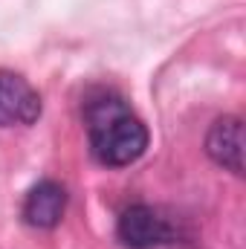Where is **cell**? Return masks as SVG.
I'll return each mask as SVG.
<instances>
[{
    "label": "cell",
    "mask_w": 246,
    "mask_h": 249,
    "mask_svg": "<svg viewBox=\"0 0 246 249\" xmlns=\"http://www.w3.org/2000/svg\"><path fill=\"white\" fill-rule=\"evenodd\" d=\"M84 122L90 151L99 165L124 168L148 151V127L127 107L119 93L99 90L84 102Z\"/></svg>",
    "instance_id": "obj_1"
},
{
    "label": "cell",
    "mask_w": 246,
    "mask_h": 249,
    "mask_svg": "<svg viewBox=\"0 0 246 249\" xmlns=\"http://www.w3.org/2000/svg\"><path fill=\"white\" fill-rule=\"evenodd\" d=\"M116 235L130 249H154L174 241V226L168 223V217L159 214V209L136 203V206H127L119 214Z\"/></svg>",
    "instance_id": "obj_2"
},
{
    "label": "cell",
    "mask_w": 246,
    "mask_h": 249,
    "mask_svg": "<svg viewBox=\"0 0 246 249\" xmlns=\"http://www.w3.org/2000/svg\"><path fill=\"white\" fill-rule=\"evenodd\" d=\"M41 93L12 70H0V127H29L41 119Z\"/></svg>",
    "instance_id": "obj_3"
},
{
    "label": "cell",
    "mask_w": 246,
    "mask_h": 249,
    "mask_svg": "<svg viewBox=\"0 0 246 249\" xmlns=\"http://www.w3.org/2000/svg\"><path fill=\"white\" fill-rule=\"evenodd\" d=\"M206 154L214 165L232 174H244V122L238 116L214 119L206 133Z\"/></svg>",
    "instance_id": "obj_4"
},
{
    "label": "cell",
    "mask_w": 246,
    "mask_h": 249,
    "mask_svg": "<svg viewBox=\"0 0 246 249\" xmlns=\"http://www.w3.org/2000/svg\"><path fill=\"white\" fill-rule=\"evenodd\" d=\"M67 212V188L58 180H41L29 188L23 200V220L32 229H55Z\"/></svg>",
    "instance_id": "obj_5"
}]
</instances>
